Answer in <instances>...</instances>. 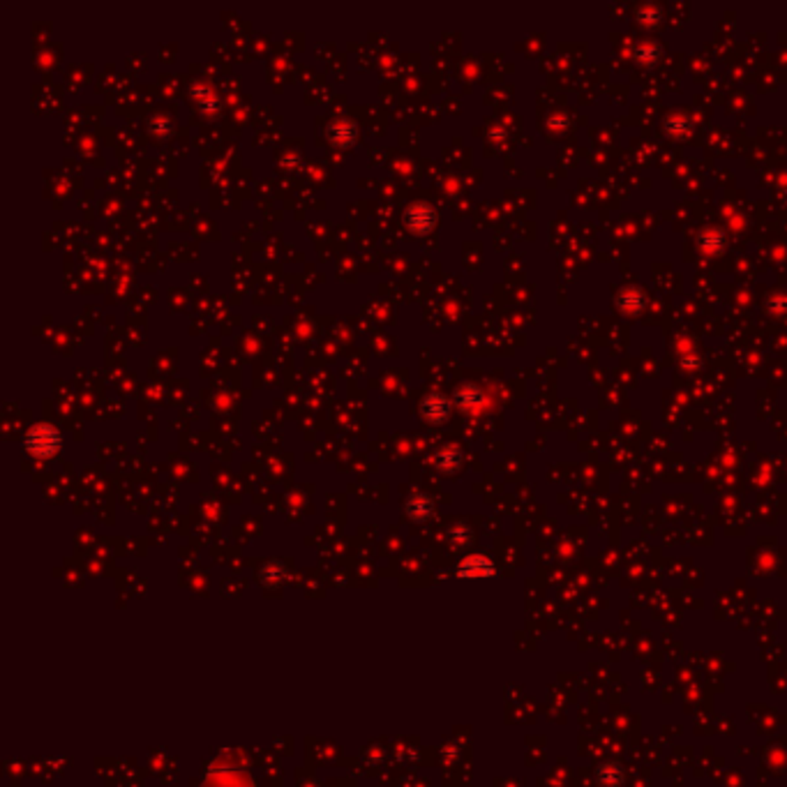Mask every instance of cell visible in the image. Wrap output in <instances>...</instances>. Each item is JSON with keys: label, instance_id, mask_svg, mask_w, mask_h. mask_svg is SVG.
Listing matches in <instances>:
<instances>
[{"label": "cell", "instance_id": "obj_4", "mask_svg": "<svg viewBox=\"0 0 787 787\" xmlns=\"http://www.w3.org/2000/svg\"><path fill=\"white\" fill-rule=\"evenodd\" d=\"M353 134H355V127L351 125V122H337V125H333L330 127V137H333L335 141H349V139H353Z\"/></svg>", "mask_w": 787, "mask_h": 787}, {"label": "cell", "instance_id": "obj_1", "mask_svg": "<svg viewBox=\"0 0 787 787\" xmlns=\"http://www.w3.org/2000/svg\"><path fill=\"white\" fill-rule=\"evenodd\" d=\"M58 446H61V434L51 425H46V422L35 425L26 436V448L32 455H37V458H46V455L56 453Z\"/></svg>", "mask_w": 787, "mask_h": 787}, {"label": "cell", "instance_id": "obj_2", "mask_svg": "<svg viewBox=\"0 0 787 787\" xmlns=\"http://www.w3.org/2000/svg\"><path fill=\"white\" fill-rule=\"evenodd\" d=\"M407 225L416 234H427L434 227V210L427 203H413L407 210Z\"/></svg>", "mask_w": 787, "mask_h": 787}, {"label": "cell", "instance_id": "obj_3", "mask_svg": "<svg viewBox=\"0 0 787 787\" xmlns=\"http://www.w3.org/2000/svg\"><path fill=\"white\" fill-rule=\"evenodd\" d=\"M422 416L432 422H439L448 416V400H443L441 395H429L422 400Z\"/></svg>", "mask_w": 787, "mask_h": 787}]
</instances>
